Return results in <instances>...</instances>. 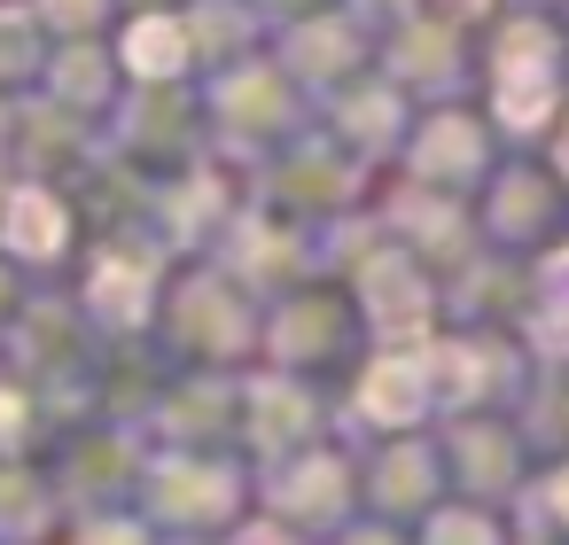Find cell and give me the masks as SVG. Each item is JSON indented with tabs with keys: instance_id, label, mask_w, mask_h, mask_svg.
<instances>
[]
</instances>
